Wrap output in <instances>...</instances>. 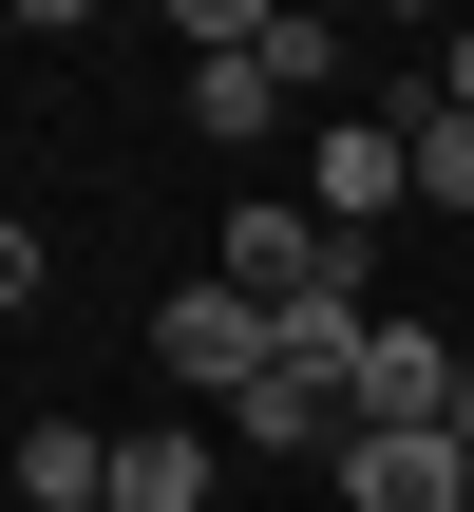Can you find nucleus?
<instances>
[{"mask_svg": "<svg viewBox=\"0 0 474 512\" xmlns=\"http://www.w3.org/2000/svg\"><path fill=\"white\" fill-rule=\"evenodd\" d=\"M456 494H474V399H456Z\"/></svg>", "mask_w": 474, "mask_h": 512, "instance_id": "nucleus-12", "label": "nucleus"}, {"mask_svg": "<svg viewBox=\"0 0 474 512\" xmlns=\"http://www.w3.org/2000/svg\"><path fill=\"white\" fill-rule=\"evenodd\" d=\"M437 95H456V114H474V19H456V57H437Z\"/></svg>", "mask_w": 474, "mask_h": 512, "instance_id": "nucleus-11", "label": "nucleus"}, {"mask_svg": "<svg viewBox=\"0 0 474 512\" xmlns=\"http://www.w3.org/2000/svg\"><path fill=\"white\" fill-rule=\"evenodd\" d=\"M399 209H418L399 114H342V133H323V228H399Z\"/></svg>", "mask_w": 474, "mask_h": 512, "instance_id": "nucleus-5", "label": "nucleus"}, {"mask_svg": "<svg viewBox=\"0 0 474 512\" xmlns=\"http://www.w3.org/2000/svg\"><path fill=\"white\" fill-rule=\"evenodd\" d=\"M323 494H342V512H474V494H456V437H342Z\"/></svg>", "mask_w": 474, "mask_h": 512, "instance_id": "nucleus-6", "label": "nucleus"}, {"mask_svg": "<svg viewBox=\"0 0 474 512\" xmlns=\"http://www.w3.org/2000/svg\"><path fill=\"white\" fill-rule=\"evenodd\" d=\"M266 114H285V57H266V38H247V57H190V133H209V152H247Z\"/></svg>", "mask_w": 474, "mask_h": 512, "instance_id": "nucleus-8", "label": "nucleus"}, {"mask_svg": "<svg viewBox=\"0 0 474 512\" xmlns=\"http://www.w3.org/2000/svg\"><path fill=\"white\" fill-rule=\"evenodd\" d=\"M399 152H418V209H474V114H456V95H418Z\"/></svg>", "mask_w": 474, "mask_h": 512, "instance_id": "nucleus-9", "label": "nucleus"}, {"mask_svg": "<svg viewBox=\"0 0 474 512\" xmlns=\"http://www.w3.org/2000/svg\"><path fill=\"white\" fill-rule=\"evenodd\" d=\"M456 399H474L456 323H361V437H456Z\"/></svg>", "mask_w": 474, "mask_h": 512, "instance_id": "nucleus-2", "label": "nucleus"}, {"mask_svg": "<svg viewBox=\"0 0 474 512\" xmlns=\"http://www.w3.org/2000/svg\"><path fill=\"white\" fill-rule=\"evenodd\" d=\"M0 494H19V512H114V437H76V418H38V437L0 456Z\"/></svg>", "mask_w": 474, "mask_h": 512, "instance_id": "nucleus-7", "label": "nucleus"}, {"mask_svg": "<svg viewBox=\"0 0 474 512\" xmlns=\"http://www.w3.org/2000/svg\"><path fill=\"white\" fill-rule=\"evenodd\" d=\"M209 475H228V418H190V399H152L114 437V512H209Z\"/></svg>", "mask_w": 474, "mask_h": 512, "instance_id": "nucleus-4", "label": "nucleus"}, {"mask_svg": "<svg viewBox=\"0 0 474 512\" xmlns=\"http://www.w3.org/2000/svg\"><path fill=\"white\" fill-rule=\"evenodd\" d=\"M266 361H285V323H266L247 285H171V304H152V380H171L190 418H228Z\"/></svg>", "mask_w": 474, "mask_h": 512, "instance_id": "nucleus-1", "label": "nucleus"}, {"mask_svg": "<svg viewBox=\"0 0 474 512\" xmlns=\"http://www.w3.org/2000/svg\"><path fill=\"white\" fill-rule=\"evenodd\" d=\"M19 304H38V228L0 209V323H19Z\"/></svg>", "mask_w": 474, "mask_h": 512, "instance_id": "nucleus-10", "label": "nucleus"}, {"mask_svg": "<svg viewBox=\"0 0 474 512\" xmlns=\"http://www.w3.org/2000/svg\"><path fill=\"white\" fill-rule=\"evenodd\" d=\"M228 437H247V456H323V475H342V437H361V380H342V361H266V380L228 399Z\"/></svg>", "mask_w": 474, "mask_h": 512, "instance_id": "nucleus-3", "label": "nucleus"}, {"mask_svg": "<svg viewBox=\"0 0 474 512\" xmlns=\"http://www.w3.org/2000/svg\"><path fill=\"white\" fill-rule=\"evenodd\" d=\"M323 512H342V494H323Z\"/></svg>", "mask_w": 474, "mask_h": 512, "instance_id": "nucleus-13", "label": "nucleus"}]
</instances>
